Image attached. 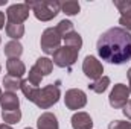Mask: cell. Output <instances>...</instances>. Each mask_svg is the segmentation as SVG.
Masks as SVG:
<instances>
[{"mask_svg": "<svg viewBox=\"0 0 131 129\" xmlns=\"http://www.w3.org/2000/svg\"><path fill=\"white\" fill-rule=\"evenodd\" d=\"M96 50L104 61L124 64L131 59V33L122 28H111L99 36Z\"/></svg>", "mask_w": 131, "mask_h": 129, "instance_id": "cell-1", "label": "cell"}, {"mask_svg": "<svg viewBox=\"0 0 131 129\" xmlns=\"http://www.w3.org/2000/svg\"><path fill=\"white\" fill-rule=\"evenodd\" d=\"M58 85H60V82H57V84H49V85H46V87H43V88H38V87L31 85L29 81L26 79V81L21 82L20 90L23 91L25 97H26L29 102L35 103L38 108H41V109H49V108L53 106V105L60 100V97H61V91H60V87H58Z\"/></svg>", "mask_w": 131, "mask_h": 129, "instance_id": "cell-2", "label": "cell"}, {"mask_svg": "<svg viewBox=\"0 0 131 129\" xmlns=\"http://www.w3.org/2000/svg\"><path fill=\"white\" fill-rule=\"evenodd\" d=\"M26 5L32 9L34 15L40 21H50L61 11V3L58 0H50V2H29L28 0Z\"/></svg>", "mask_w": 131, "mask_h": 129, "instance_id": "cell-3", "label": "cell"}, {"mask_svg": "<svg viewBox=\"0 0 131 129\" xmlns=\"http://www.w3.org/2000/svg\"><path fill=\"white\" fill-rule=\"evenodd\" d=\"M78 55H79V49H75V47H70V46H61L52 56V62L61 68H69L76 62L78 59Z\"/></svg>", "mask_w": 131, "mask_h": 129, "instance_id": "cell-4", "label": "cell"}, {"mask_svg": "<svg viewBox=\"0 0 131 129\" xmlns=\"http://www.w3.org/2000/svg\"><path fill=\"white\" fill-rule=\"evenodd\" d=\"M61 36L57 32L55 28H47L44 29V32L41 33V40H40V46L41 50L46 55H53L60 47H61Z\"/></svg>", "mask_w": 131, "mask_h": 129, "instance_id": "cell-5", "label": "cell"}, {"mask_svg": "<svg viewBox=\"0 0 131 129\" xmlns=\"http://www.w3.org/2000/svg\"><path fill=\"white\" fill-rule=\"evenodd\" d=\"M128 97H130V88H128L127 85H124V84H116V85L113 87L111 93H110L108 100H110L111 108L121 109V108H124V106L127 105V102L130 100Z\"/></svg>", "mask_w": 131, "mask_h": 129, "instance_id": "cell-6", "label": "cell"}, {"mask_svg": "<svg viewBox=\"0 0 131 129\" xmlns=\"http://www.w3.org/2000/svg\"><path fill=\"white\" fill-rule=\"evenodd\" d=\"M64 103L69 109L76 111V109H81V108H84L87 105V96L79 88H70V90L66 91Z\"/></svg>", "mask_w": 131, "mask_h": 129, "instance_id": "cell-7", "label": "cell"}, {"mask_svg": "<svg viewBox=\"0 0 131 129\" xmlns=\"http://www.w3.org/2000/svg\"><path fill=\"white\" fill-rule=\"evenodd\" d=\"M29 12H31V8L26 3H15V5H11L6 9V18H8L9 23L21 24L23 21L28 20Z\"/></svg>", "mask_w": 131, "mask_h": 129, "instance_id": "cell-8", "label": "cell"}, {"mask_svg": "<svg viewBox=\"0 0 131 129\" xmlns=\"http://www.w3.org/2000/svg\"><path fill=\"white\" fill-rule=\"evenodd\" d=\"M82 71L84 74L92 79V81H98L99 78H102V73H104V67L99 62L98 59L92 55H87L84 58V62H82Z\"/></svg>", "mask_w": 131, "mask_h": 129, "instance_id": "cell-9", "label": "cell"}, {"mask_svg": "<svg viewBox=\"0 0 131 129\" xmlns=\"http://www.w3.org/2000/svg\"><path fill=\"white\" fill-rule=\"evenodd\" d=\"M113 3L121 12L119 24L127 32H131V0H114Z\"/></svg>", "mask_w": 131, "mask_h": 129, "instance_id": "cell-10", "label": "cell"}, {"mask_svg": "<svg viewBox=\"0 0 131 129\" xmlns=\"http://www.w3.org/2000/svg\"><path fill=\"white\" fill-rule=\"evenodd\" d=\"M70 123H72V128L73 129H92V126H93L92 117H90L87 112H84V111L75 112V114L72 115Z\"/></svg>", "mask_w": 131, "mask_h": 129, "instance_id": "cell-11", "label": "cell"}, {"mask_svg": "<svg viewBox=\"0 0 131 129\" xmlns=\"http://www.w3.org/2000/svg\"><path fill=\"white\" fill-rule=\"evenodd\" d=\"M0 105L3 111H12V109H18L20 108V100L15 93L11 91H5L0 97Z\"/></svg>", "mask_w": 131, "mask_h": 129, "instance_id": "cell-12", "label": "cell"}, {"mask_svg": "<svg viewBox=\"0 0 131 129\" xmlns=\"http://www.w3.org/2000/svg\"><path fill=\"white\" fill-rule=\"evenodd\" d=\"M37 128L38 129H60L58 126V119L52 112H43L38 120H37Z\"/></svg>", "mask_w": 131, "mask_h": 129, "instance_id": "cell-13", "label": "cell"}, {"mask_svg": "<svg viewBox=\"0 0 131 129\" xmlns=\"http://www.w3.org/2000/svg\"><path fill=\"white\" fill-rule=\"evenodd\" d=\"M6 70H8V74L15 76V78H21L26 73V67L23 64V61H20L18 58H9L6 61Z\"/></svg>", "mask_w": 131, "mask_h": 129, "instance_id": "cell-14", "label": "cell"}, {"mask_svg": "<svg viewBox=\"0 0 131 129\" xmlns=\"http://www.w3.org/2000/svg\"><path fill=\"white\" fill-rule=\"evenodd\" d=\"M5 32L9 38H12L14 41H18L23 35H25V26L23 24H17V23H6L5 26Z\"/></svg>", "mask_w": 131, "mask_h": 129, "instance_id": "cell-15", "label": "cell"}, {"mask_svg": "<svg viewBox=\"0 0 131 129\" xmlns=\"http://www.w3.org/2000/svg\"><path fill=\"white\" fill-rule=\"evenodd\" d=\"M3 52H5V55L8 56V59L9 58H20V55L23 53V46L18 43V41H9V43H6L5 44V49H3Z\"/></svg>", "mask_w": 131, "mask_h": 129, "instance_id": "cell-16", "label": "cell"}, {"mask_svg": "<svg viewBox=\"0 0 131 129\" xmlns=\"http://www.w3.org/2000/svg\"><path fill=\"white\" fill-rule=\"evenodd\" d=\"M21 82H23L21 78H15V76H11V74H6L3 78V87H5V90L6 91H11V93L20 90Z\"/></svg>", "mask_w": 131, "mask_h": 129, "instance_id": "cell-17", "label": "cell"}, {"mask_svg": "<svg viewBox=\"0 0 131 129\" xmlns=\"http://www.w3.org/2000/svg\"><path fill=\"white\" fill-rule=\"evenodd\" d=\"M108 85H110V78H108V76H102V78H99L98 81H93V82L89 85V88H90L92 91H95L96 94H102V93L108 88Z\"/></svg>", "mask_w": 131, "mask_h": 129, "instance_id": "cell-18", "label": "cell"}, {"mask_svg": "<svg viewBox=\"0 0 131 129\" xmlns=\"http://www.w3.org/2000/svg\"><path fill=\"white\" fill-rule=\"evenodd\" d=\"M2 117H3V122L6 125H15L20 122L21 119V111L20 109H12V111H2Z\"/></svg>", "mask_w": 131, "mask_h": 129, "instance_id": "cell-19", "label": "cell"}, {"mask_svg": "<svg viewBox=\"0 0 131 129\" xmlns=\"http://www.w3.org/2000/svg\"><path fill=\"white\" fill-rule=\"evenodd\" d=\"M35 67L41 71V74L43 76H49L50 73H52V68H53V62H52V59H49V58H38L37 59V62H35Z\"/></svg>", "mask_w": 131, "mask_h": 129, "instance_id": "cell-20", "label": "cell"}, {"mask_svg": "<svg viewBox=\"0 0 131 129\" xmlns=\"http://www.w3.org/2000/svg\"><path fill=\"white\" fill-rule=\"evenodd\" d=\"M63 40H64V46H70V47H75V49H81L82 47V38L75 31L72 33H69L67 36H64Z\"/></svg>", "mask_w": 131, "mask_h": 129, "instance_id": "cell-21", "label": "cell"}, {"mask_svg": "<svg viewBox=\"0 0 131 129\" xmlns=\"http://www.w3.org/2000/svg\"><path fill=\"white\" fill-rule=\"evenodd\" d=\"M61 11L64 12L66 15H76V14H79L81 6H79L78 2H75V0H69V2L61 3Z\"/></svg>", "mask_w": 131, "mask_h": 129, "instance_id": "cell-22", "label": "cell"}, {"mask_svg": "<svg viewBox=\"0 0 131 129\" xmlns=\"http://www.w3.org/2000/svg\"><path fill=\"white\" fill-rule=\"evenodd\" d=\"M55 29H57V32L60 33L61 38H64V36H67L69 33L73 32V23L69 21V20H61V21L55 26Z\"/></svg>", "mask_w": 131, "mask_h": 129, "instance_id": "cell-23", "label": "cell"}, {"mask_svg": "<svg viewBox=\"0 0 131 129\" xmlns=\"http://www.w3.org/2000/svg\"><path fill=\"white\" fill-rule=\"evenodd\" d=\"M44 76L41 74V71L34 65L32 68L29 70V78H28V81H29V84L34 85V87H38L40 84H41V79H43Z\"/></svg>", "mask_w": 131, "mask_h": 129, "instance_id": "cell-24", "label": "cell"}, {"mask_svg": "<svg viewBox=\"0 0 131 129\" xmlns=\"http://www.w3.org/2000/svg\"><path fill=\"white\" fill-rule=\"evenodd\" d=\"M108 129H131V122H122V120H113Z\"/></svg>", "mask_w": 131, "mask_h": 129, "instance_id": "cell-25", "label": "cell"}, {"mask_svg": "<svg viewBox=\"0 0 131 129\" xmlns=\"http://www.w3.org/2000/svg\"><path fill=\"white\" fill-rule=\"evenodd\" d=\"M122 112H124V115H125L127 119H130L131 120V100H128L127 105L122 108Z\"/></svg>", "mask_w": 131, "mask_h": 129, "instance_id": "cell-26", "label": "cell"}, {"mask_svg": "<svg viewBox=\"0 0 131 129\" xmlns=\"http://www.w3.org/2000/svg\"><path fill=\"white\" fill-rule=\"evenodd\" d=\"M5 28V14L0 11V29H3Z\"/></svg>", "mask_w": 131, "mask_h": 129, "instance_id": "cell-27", "label": "cell"}, {"mask_svg": "<svg viewBox=\"0 0 131 129\" xmlns=\"http://www.w3.org/2000/svg\"><path fill=\"white\" fill-rule=\"evenodd\" d=\"M127 78H128V82H130V87L128 88H130V94H131V67H130V70L127 71Z\"/></svg>", "mask_w": 131, "mask_h": 129, "instance_id": "cell-28", "label": "cell"}, {"mask_svg": "<svg viewBox=\"0 0 131 129\" xmlns=\"http://www.w3.org/2000/svg\"><path fill=\"white\" fill-rule=\"evenodd\" d=\"M0 129H12V128H11L9 125H6V123H2V125H0Z\"/></svg>", "mask_w": 131, "mask_h": 129, "instance_id": "cell-29", "label": "cell"}, {"mask_svg": "<svg viewBox=\"0 0 131 129\" xmlns=\"http://www.w3.org/2000/svg\"><path fill=\"white\" fill-rule=\"evenodd\" d=\"M2 5H6V0H0V6Z\"/></svg>", "mask_w": 131, "mask_h": 129, "instance_id": "cell-30", "label": "cell"}, {"mask_svg": "<svg viewBox=\"0 0 131 129\" xmlns=\"http://www.w3.org/2000/svg\"><path fill=\"white\" fill-rule=\"evenodd\" d=\"M2 94H3V93H2V88H0V97H2Z\"/></svg>", "mask_w": 131, "mask_h": 129, "instance_id": "cell-31", "label": "cell"}, {"mask_svg": "<svg viewBox=\"0 0 131 129\" xmlns=\"http://www.w3.org/2000/svg\"><path fill=\"white\" fill-rule=\"evenodd\" d=\"M25 129H32V128H25Z\"/></svg>", "mask_w": 131, "mask_h": 129, "instance_id": "cell-32", "label": "cell"}, {"mask_svg": "<svg viewBox=\"0 0 131 129\" xmlns=\"http://www.w3.org/2000/svg\"><path fill=\"white\" fill-rule=\"evenodd\" d=\"M0 71H2V67H0Z\"/></svg>", "mask_w": 131, "mask_h": 129, "instance_id": "cell-33", "label": "cell"}, {"mask_svg": "<svg viewBox=\"0 0 131 129\" xmlns=\"http://www.w3.org/2000/svg\"><path fill=\"white\" fill-rule=\"evenodd\" d=\"M0 43H2V38H0Z\"/></svg>", "mask_w": 131, "mask_h": 129, "instance_id": "cell-34", "label": "cell"}]
</instances>
